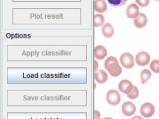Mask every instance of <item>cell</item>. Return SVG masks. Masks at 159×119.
<instances>
[{"label":"cell","instance_id":"4","mask_svg":"<svg viewBox=\"0 0 159 119\" xmlns=\"http://www.w3.org/2000/svg\"><path fill=\"white\" fill-rule=\"evenodd\" d=\"M140 112L143 117L145 118H150L155 113V107L151 103H144L140 107Z\"/></svg>","mask_w":159,"mask_h":119},{"label":"cell","instance_id":"20","mask_svg":"<svg viewBox=\"0 0 159 119\" xmlns=\"http://www.w3.org/2000/svg\"><path fill=\"white\" fill-rule=\"evenodd\" d=\"M100 117H101L100 112H98V110H94V119L100 118Z\"/></svg>","mask_w":159,"mask_h":119},{"label":"cell","instance_id":"24","mask_svg":"<svg viewBox=\"0 0 159 119\" xmlns=\"http://www.w3.org/2000/svg\"><path fill=\"white\" fill-rule=\"evenodd\" d=\"M155 1H158V0H155Z\"/></svg>","mask_w":159,"mask_h":119},{"label":"cell","instance_id":"9","mask_svg":"<svg viewBox=\"0 0 159 119\" xmlns=\"http://www.w3.org/2000/svg\"><path fill=\"white\" fill-rule=\"evenodd\" d=\"M134 85H132V82L127 79L122 80L118 85V88L119 90L125 94L129 93L132 89Z\"/></svg>","mask_w":159,"mask_h":119},{"label":"cell","instance_id":"7","mask_svg":"<svg viewBox=\"0 0 159 119\" xmlns=\"http://www.w3.org/2000/svg\"><path fill=\"white\" fill-rule=\"evenodd\" d=\"M139 6L134 4L132 3L129 4L125 10V14L127 17L130 19H135L136 18L139 14Z\"/></svg>","mask_w":159,"mask_h":119},{"label":"cell","instance_id":"12","mask_svg":"<svg viewBox=\"0 0 159 119\" xmlns=\"http://www.w3.org/2000/svg\"><path fill=\"white\" fill-rule=\"evenodd\" d=\"M101 31L102 33V35L106 37L109 38L113 36L114 34V29L113 26L110 23H105L102 26Z\"/></svg>","mask_w":159,"mask_h":119},{"label":"cell","instance_id":"16","mask_svg":"<svg viewBox=\"0 0 159 119\" xmlns=\"http://www.w3.org/2000/svg\"><path fill=\"white\" fill-rule=\"evenodd\" d=\"M139 95V92L138 88L134 85L132 90L129 93L127 94L128 98H129L130 99H135L138 97Z\"/></svg>","mask_w":159,"mask_h":119},{"label":"cell","instance_id":"3","mask_svg":"<svg viewBox=\"0 0 159 119\" xmlns=\"http://www.w3.org/2000/svg\"><path fill=\"white\" fill-rule=\"evenodd\" d=\"M119 66L117 59L114 56L107 57L104 62V68L109 74L116 70Z\"/></svg>","mask_w":159,"mask_h":119},{"label":"cell","instance_id":"22","mask_svg":"<svg viewBox=\"0 0 159 119\" xmlns=\"http://www.w3.org/2000/svg\"><path fill=\"white\" fill-rule=\"evenodd\" d=\"M132 119H143V118L140 116H135Z\"/></svg>","mask_w":159,"mask_h":119},{"label":"cell","instance_id":"13","mask_svg":"<svg viewBox=\"0 0 159 119\" xmlns=\"http://www.w3.org/2000/svg\"><path fill=\"white\" fill-rule=\"evenodd\" d=\"M93 7L95 11L102 13L107 10V6L104 0H94L93 2Z\"/></svg>","mask_w":159,"mask_h":119},{"label":"cell","instance_id":"15","mask_svg":"<svg viewBox=\"0 0 159 119\" xmlns=\"http://www.w3.org/2000/svg\"><path fill=\"white\" fill-rule=\"evenodd\" d=\"M151 75L152 73L150 70L147 69L142 70L140 73V79L142 83L144 84L147 81H148L151 77Z\"/></svg>","mask_w":159,"mask_h":119},{"label":"cell","instance_id":"11","mask_svg":"<svg viewBox=\"0 0 159 119\" xmlns=\"http://www.w3.org/2000/svg\"><path fill=\"white\" fill-rule=\"evenodd\" d=\"M147 21V16L142 12H140L139 16L134 19V24L136 27L142 28L146 26Z\"/></svg>","mask_w":159,"mask_h":119},{"label":"cell","instance_id":"1","mask_svg":"<svg viewBox=\"0 0 159 119\" xmlns=\"http://www.w3.org/2000/svg\"><path fill=\"white\" fill-rule=\"evenodd\" d=\"M121 65L126 69H131L134 66V56L129 52H124L120 57Z\"/></svg>","mask_w":159,"mask_h":119},{"label":"cell","instance_id":"17","mask_svg":"<svg viewBox=\"0 0 159 119\" xmlns=\"http://www.w3.org/2000/svg\"><path fill=\"white\" fill-rule=\"evenodd\" d=\"M150 69L155 73H159V60H153L150 64Z\"/></svg>","mask_w":159,"mask_h":119},{"label":"cell","instance_id":"21","mask_svg":"<svg viewBox=\"0 0 159 119\" xmlns=\"http://www.w3.org/2000/svg\"><path fill=\"white\" fill-rule=\"evenodd\" d=\"M98 66V63L96 60H94V71H96L97 69V67Z\"/></svg>","mask_w":159,"mask_h":119},{"label":"cell","instance_id":"23","mask_svg":"<svg viewBox=\"0 0 159 119\" xmlns=\"http://www.w3.org/2000/svg\"><path fill=\"white\" fill-rule=\"evenodd\" d=\"M98 119H113V118H111V117H105V118H98Z\"/></svg>","mask_w":159,"mask_h":119},{"label":"cell","instance_id":"8","mask_svg":"<svg viewBox=\"0 0 159 119\" xmlns=\"http://www.w3.org/2000/svg\"><path fill=\"white\" fill-rule=\"evenodd\" d=\"M94 57L98 60L104 59L107 55L106 48L101 45H96L93 50Z\"/></svg>","mask_w":159,"mask_h":119},{"label":"cell","instance_id":"14","mask_svg":"<svg viewBox=\"0 0 159 119\" xmlns=\"http://www.w3.org/2000/svg\"><path fill=\"white\" fill-rule=\"evenodd\" d=\"M105 18L102 14H95L93 17V26L94 27H99L104 24Z\"/></svg>","mask_w":159,"mask_h":119},{"label":"cell","instance_id":"10","mask_svg":"<svg viewBox=\"0 0 159 119\" xmlns=\"http://www.w3.org/2000/svg\"><path fill=\"white\" fill-rule=\"evenodd\" d=\"M94 77L98 83H104L107 80L108 75L104 70L98 69L94 71Z\"/></svg>","mask_w":159,"mask_h":119},{"label":"cell","instance_id":"18","mask_svg":"<svg viewBox=\"0 0 159 119\" xmlns=\"http://www.w3.org/2000/svg\"><path fill=\"white\" fill-rule=\"evenodd\" d=\"M109 4L112 6H121L124 5L127 0H107Z\"/></svg>","mask_w":159,"mask_h":119},{"label":"cell","instance_id":"19","mask_svg":"<svg viewBox=\"0 0 159 119\" xmlns=\"http://www.w3.org/2000/svg\"><path fill=\"white\" fill-rule=\"evenodd\" d=\"M135 2L138 5L142 7H147L150 2V0H135Z\"/></svg>","mask_w":159,"mask_h":119},{"label":"cell","instance_id":"5","mask_svg":"<svg viewBox=\"0 0 159 119\" xmlns=\"http://www.w3.org/2000/svg\"><path fill=\"white\" fill-rule=\"evenodd\" d=\"M150 60V55L145 51L139 52L135 57V62L139 66H145L147 65Z\"/></svg>","mask_w":159,"mask_h":119},{"label":"cell","instance_id":"2","mask_svg":"<svg viewBox=\"0 0 159 119\" xmlns=\"http://www.w3.org/2000/svg\"><path fill=\"white\" fill-rule=\"evenodd\" d=\"M106 100L109 105H117L120 102V95L116 90H109L106 93Z\"/></svg>","mask_w":159,"mask_h":119},{"label":"cell","instance_id":"6","mask_svg":"<svg viewBox=\"0 0 159 119\" xmlns=\"http://www.w3.org/2000/svg\"><path fill=\"white\" fill-rule=\"evenodd\" d=\"M122 112L125 116H132L136 111L135 105L130 102H124L122 105Z\"/></svg>","mask_w":159,"mask_h":119}]
</instances>
